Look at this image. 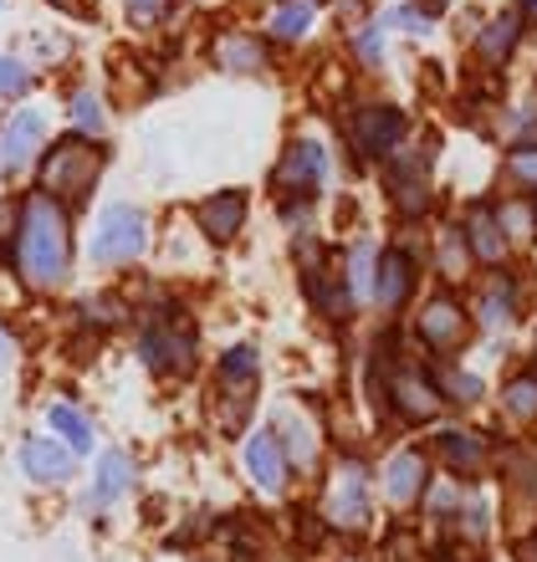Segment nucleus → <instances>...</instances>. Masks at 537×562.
I'll use <instances>...</instances> for the list:
<instances>
[{"instance_id": "1", "label": "nucleus", "mask_w": 537, "mask_h": 562, "mask_svg": "<svg viewBox=\"0 0 537 562\" xmlns=\"http://www.w3.org/2000/svg\"><path fill=\"white\" fill-rule=\"evenodd\" d=\"M11 261L31 292H57L72 277V215L52 194H26L21 200V225L11 240Z\"/></svg>"}, {"instance_id": "2", "label": "nucleus", "mask_w": 537, "mask_h": 562, "mask_svg": "<svg viewBox=\"0 0 537 562\" xmlns=\"http://www.w3.org/2000/svg\"><path fill=\"white\" fill-rule=\"evenodd\" d=\"M138 358L154 379L165 384H184L200 363V327H194L190 307L179 302H154L144 307V323H138Z\"/></svg>"}, {"instance_id": "3", "label": "nucleus", "mask_w": 537, "mask_h": 562, "mask_svg": "<svg viewBox=\"0 0 537 562\" xmlns=\"http://www.w3.org/2000/svg\"><path fill=\"white\" fill-rule=\"evenodd\" d=\"M317 517L333 537H369L373 532V471L358 450H338L323 481Z\"/></svg>"}, {"instance_id": "4", "label": "nucleus", "mask_w": 537, "mask_h": 562, "mask_svg": "<svg viewBox=\"0 0 537 562\" xmlns=\"http://www.w3.org/2000/svg\"><path fill=\"white\" fill-rule=\"evenodd\" d=\"M256 394H261V348L251 342H231L215 358V379H210V419L221 435H246L256 415Z\"/></svg>"}, {"instance_id": "5", "label": "nucleus", "mask_w": 537, "mask_h": 562, "mask_svg": "<svg viewBox=\"0 0 537 562\" xmlns=\"http://www.w3.org/2000/svg\"><path fill=\"white\" fill-rule=\"evenodd\" d=\"M108 169V154L103 144H92V138L72 134L52 144L42 154V194L61 200V205H82L92 190H98V175Z\"/></svg>"}, {"instance_id": "6", "label": "nucleus", "mask_w": 537, "mask_h": 562, "mask_svg": "<svg viewBox=\"0 0 537 562\" xmlns=\"http://www.w3.org/2000/svg\"><path fill=\"white\" fill-rule=\"evenodd\" d=\"M410 333H415V342L430 358H456L471 348V338H477V317L466 312V302L456 292H435L419 302Z\"/></svg>"}, {"instance_id": "7", "label": "nucleus", "mask_w": 537, "mask_h": 562, "mask_svg": "<svg viewBox=\"0 0 537 562\" xmlns=\"http://www.w3.org/2000/svg\"><path fill=\"white\" fill-rule=\"evenodd\" d=\"M144 251H149V215L138 205H108L88 240L92 267H134Z\"/></svg>"}, {"instance_id": "8", "label": "nucleus", "mask_w": 537, "mask_h": 562, "mask_svg": "<svg viewBox=\"0 0 537 562\" xmlns=\"http://www.w3.org/2000/svg\"><path fill=\"white\" fill-rule=\"evenodd\" d=\"M430 460L440 465L446 475L466 481V486H481L486 471L496 465V440L492 435H481V429H466V425H446L430 435Z\"/></svg>"}, {"instance_id": "9", "label": "nucleus", "mask_w": 537, "mask_h": 562, "mask_svg": "<svg viewBox=\"0 0 537 562\" xmlns=\"http://www.w3.org/2000/svg\"><path fill=\"white\" fill-rule=\"evenodd\" d=\"M240 471H246V481H251V491L261 502H287V491H292V460H287L271 425L240 435Z\"/></svg>"}, {"instance_id": "10", "label": "nucleus", "mask_w": 537, "mask_h": 562, "mask_svg": "<svg viewBox=\"0 0 537 562\" xmlns=\"http://www.w3.org/2000/svg\"><path fill=\"white\" fill-rule=\"evenodd\" d=\"M430 481H435L430 450H419V445H404V450H394V456L384 460V471H379L373 491L384 496V506L394 512V517H404V512H419V502H425Z\"/></svg>"}, {"instance_id": "11", "label": "nucleus", "mask_w": 537, "mask_h": 562, "mask_svg": "<svg viewBox=\"0 0 537 562\" xmlns=\"http://www.w3.org/2000/svg\"><path fill=\"white\" fill-rule=\"evenodd\" d=\"M419 292V256L404 251V246H384L379 261H373V307L384 312V317H400Z\"/></svg>"}, {"instance_id": "12", "label": "nucleus", "mask_w": 537, "mask_h": 562, "mask_svg": "<svg viewBox=\"0 0 537 562\" xmlns=\"http://www.w3.org/2000/svg\"><path fill=\"white\" fill-rule=\"evenodd\" d=\"M404 138V113L389 103H369L348 113V144L358 159H389L394 144Z\"/></svg>"}, {"instance_id": "13", "label": "nucleus", "mask_w": 537, "mask_h": 562, "mask_svg": "<svg viewBox=\"0 0 537 562\" xmlns=\"http://www.w3.org/2000/svg\"><path fill=\"white\" fill-rule=\"evenodd\" d=\"M384 179H389V200L400 215H425L430 210V154H389L384 164Z\"/></svg>"}, {"instance_id": "14", "label": "nucleus", "mask_w": 537, "mask_h": 562, "mask_svg": "<svg viewBox=\"0 0 537 562\" xmlns=\"http://www.w3.org/2000/svg\"><path fill=\"white\" fill-rule=\"evenodd\" d=\"M15 460H21V471H26L31 486H67L77 475V456L57 435H26L21 450H15Z\"/></svg>"}, {"instance_id": "15", "label": "nucleus", "mask_w": 537, "mask_h": 562, "mask_svg": "<svg viewBox=\"0 0 537 562\" xmlns=\"http://www.w3.org/2000/svg\"><path fill=\"white\" fill-rule=\"evenodd\" d=\"M42 144H46V113H36V108L11 113L5 128H0V169H5V175L26 169V164L42 154Z\"/></svg>"}, {"instance_id": "16", "label": "nucleus", "mask_w": 537, "mask_h": 562, "mask_svg": "<svg viewBox=\"0 0 537 562\" xmlns=\"http://www.w3.org/2000/svg\"><path fill=\"white\" fill-rule=\"evenodd\" d=\"M138 481V465L128 450H103L98 465H92V486H88V506L92 512H108V506H119Z\"/></svg>"}, {"instance_id": "17", "label": "nucleus", "mask_w": 537, "mask_h": 562, "mask_svg": "<svg viewBox=\"0 0 537 562\" xmlns=\"http://www.w3.org/2000/svg\"><path fill=\"white\" fill-rule=\"evenodd\" d=\"M323 169H328V159H323V148L313 144V138H292L287 144V154H282V164H277V190H287V194H307L323 184Z\"/></svg>"}, {"instance_id": "18", "label": "nucleus", "mask_w": 537, "mask_h": 562, "mask_svg": "<svg viewBox=\"0 0 537 562\" xmlns=\"http://www.w3.org/2000/svg\"><path fill=\"white\" fill-rule=\"evenodd\" d=\"M194 225H200V236L210 246H231L240 236V225H246V194L221 190V194H210V200H200L194 205Z\"/></svg>"}, {"instance_id": "19", "label": "nucleus", "mask_w": 537, "mask_h": 562, "mask_svg": "<svg viewBox=\"0 0 537 562\" xmlns=\"http://www.w3.org/2000/svg\"><path fill=\"white\" fill-rule=\"evenodd\" d=\"M471 317H477L481 327H512L517 323V317H523V286H517V277H512V271H492V277L481 281Z\"/></svg>"}, {"instance_id": "20", "label": "nucleus", "mask_w": 537, "mask_h": 562, "mask_svg": "<svg viewBox=\"0 0 537 562\" xmlns=\"http://www.w3.org/2000/svg\"><path fill=\"white\" fill-rule=\"evenodd\" d=\"M271 429H277V440H282L287 460H292V475H313L317 460H323V429L313 425V419L302 415H277L271 419Z\"/></svg>"}, {"instance_id": "21", "label": "nucleus", "mask_w": 537, "mask_h": 562, "mask_svg": "<svg viewBox=\"0 0 537 562\" xmlns=\"http://www.w3.org/2000/svg\"><path fill=\"white\" fill-rule=\"evenodd\" d=\"M466 246H471V256H477L481 267H502L507 261V236H502V225H496V205H471L466 210Z\"/></svg>"}, {"instance_id": "22", "label": "nucleus", "mask_w": 537, "mask_h": 562, "mask_svg": "<svg viewBox=\"0 0 537 562\" xmlns=\"http://www.w3.org/2000/svg\"><path fill=\"white\" fill-rule=\"evenodd\" d=\"M496 409H502V419H512V425L537 429V358L502 379V389H496Z\"/></svg>"}, {"instance_id": "23", "label": "nucleus", "mask_w": 537, "mask_h": 562, "mask_svg": "<svg viewBox=\"0 0 537 562\" xmlns=\"http://www.w3.org/2000/svg\"><path fill=\"white\" fill-rule=\"evenodd\" d=\"M496 475L507 486L512 502H523L537 512V445H507L496 450Z\"/></svg>"}, {"instance_id": "24", "label": "nucleus", "mask_w": 537, "mask_h": 562, "mask_svg": "<svg viewBox=\"0 0 537 562\" xmlns=\"http://www.w3.org/2000/svg\"><path fill=\"white\" fill-rule=\"evenodd\" d=\"M430 363V379L435 389H440V400H446V409L456 404V409H477L481 400H486V384H481V373L461 369L456 358H425Z\"/></svg>"}, {"instance_id": "25", "label": "nucleus", "mask_w": 537, "mask_h": 562, "mask_svg": "<svg viewBox=\"0 0 537 562\" xmlns=\"http://www.w3.org/2000/svg\"><path fill=\"white\" fill-rule=\"evenodd\" d=\"M523 11H502L486 21V31H477V57L486 61V67H507V57L517 52V42H523Z\"/></svg>"}, {"instance_id": "26", "label": "nucleus", "mask_w": 537, "mask_h": 562, "mask_svg": "<svg viewBox=\"0 0 537 562\" xmlns=\"http://www.w3.org/2000/svg\"><path fill=\"white\" fill-rule=\"evenodd\" d=\"M471 246H466V231L461 225H446L440 236H435V271H440V281H446V292H456L466 277H471Z\"/></svg>"}, {"instance_id": "27", "label": "nucleus", "mask_w": 537, "mask_h": 562, "mask_svg": "<svg viewBox=\"0 0 537 562\" xmlns=\"http://www.w3.org/2000/svg\"><path fill=\"white\" fill-rule=\"evenodd\" d=\"M46 425H52V435H57L72 456H88L92 445H98V429H92V419L77 409V404L57 400V404H46Z\"/></svg>"}, {"instance_id": "28", "label": "nucleus", "mask_w": 537, "mask_h": 562, "mask_svg": "<svg viewBox=\"0 0 537 562\" xmlns=\"http://www.w3.org/2000/svg\"><path fill=\"white\" fill-rule=\"evenodd\" d=\"M450 537H461L471 552L486 548V537H492V502H486V491L471 486V496H466L461 517L450 521Z\"/></svg>"}, {"instance_id": "29", "label": "nucleus", "mask_w": 537, "mask_h": 562, "mask_svg": "<svg viewBox=\"0 0 537 562\" xmlns=\"http://www.w3.org/2000/svg\"><path fill=\"white\" fill-rule=\"evenodd\" d=\"M215 61L225 72H267V46L261 36H246V31H231L215 42Z\"/></svg>"}, {"instance_id": "30", "label": "nucleus", "mask_w": 537, "mask_h": 562, "mask_svg": "<svg viewBox=\"0 0 537 562\" xmlns=\"http://www.w3.org/2000/svg\"><path fill=\"white\" fill-rule=\"evenodd\" d=\"M496 225H502L507 246H533L537 240V205H527V200H502V205H496Z\"/></svg>"}, {"instance_id": "31", "label": "nucleus", "mask_w": 537, "mask_h": 562, "mask_svg": "<svg viewBox=\"0 0 537 562\" xmlns=\"http://www.w3.org/2000/svg\"><path fill=\"white\" fill-rule=\"evenodd\" d=\"M317 15V0H282V11L271 15V36L277 42H302Z\"/></svg>"}, {"instance_id": "32", "label": "nucleus", "mask_w": 537, "mask_h": 562, "mask_svg": "<svg viewBox=\"0 0 537 562\" xmlns=\"http://www.w3.org/2000/svg\"><path fill=\"white\" fill-rule=\"evenodd\" d=\"M379 558L384 562H425V537L410 527V521H394L379 542Z\"/></svg>"}, {"instance_id": "33", "label": "nucleus", "mask_w": 537, "mask_h": 562, "mask_svg": "<svg viewBox=\"0 0 537 562\" xmlns=\"http://www.w3.org/2000/svg\"><path fill=\"white\" fill-rule=\"evenodd\" d=\"M507 184L512 190H537V144H517L507 154Z\"/></svg>"}, {"instance_id": "34", "label": "nucleus", "mask_w": 537, "mask_h": 562, "mask_svg": "<svg viewBox=\"0 0 537 562\" xmlns=\"http://www.w3.org/2000/svg\"><path fill=\"white\" fill-rule=\"evenodd\" d=\"M77 317H82L88 327H113V323L128 317V307H123L119 296H88V302L77 307Z\"/></svg>"}, {"instance_id": "35", "label": "nucleus", "mask_w": 537, "mask_h": 562, "mask_svg": "<svg viewBox=\"0 0 537 562\" xmlns=\"http://www.w3.org/2000/svg\"><path fill=\"white\" fill-rule=\"evenodd\" d=\"M72 123L82 128V134H103L108 113H103V103H98V92H77L72 98Z\"/></svg>"}, {"instance_id": "36", "label": "nucleus", "mask_w": 537, "mask_h": 562, "mask_svg": "<svg viewBox=\"0 0 537 562\" xmlns=\"http://www.w3.org/2000/svg\"><path fill=\"white\" fill-rule=\"evenodd\" d=\"M31 88V67L15 57H0V98H21Z\"/></svg>"}, {"instance_id": "37", "label": "nucleus", "mask_w": 537, "mask_h": 562, "mask_svg": "<svg viewBox=\"0 0 537 562\" xmlns=\"http://www.w3.org/2000/svg\"><path fill=\"white\" fill-rule=\"evenodd\" d=\"M165 5H169V0H128V15H134L138 26H149V21H159V15H165Z\"/></svg>"}, {"instance_id": "38", "label": "nucleus", "mask_w": 537, "mask_h": 562, "mask_svg": "<svg viewBox=\"0 0 537 562\" xmlns=\"http://www.w3.org/2000/svg\"><path fill=\"white\" fill-rule=\"evenodd\" d=\"M358 52H363V61L384 57V46H379V26H358Z\"/></svg>"}, {"instance_id": "39", "label": "nucleus", "mask_w": 537, "mask_h": 562, "mask_svg": "<svg viewBox=\"0 0 537 562\" xmlns=\"http://www.w3.org/2000/svg\"><path fill=\"white\" fill-rule=\"evenodd\" d=\"M512 552H517V562H537V521L527 527L523 537H517V548H512Z\"/></svg>"}, {"instance_id": "40", "label": "nucleus", "mask_w": 537, "mask_h": 562, "mask_svg": "<svg viewBox=\"0 0 537 562\" xmlns=\"http://www.w3.org/2000/svg\"><path fill=\"white\" fill-rule=\"evenodd\" d=\"M52 5L67 15H92V0H52Z\"/></svg>"}, {"instance_id": "41", "label": "nucleus", "mask_w": 537, "mask_h": 562, "mask_svg": "<svg viewBox=\"0 0 537 562\" xmlns=\"http://www.w3.org/2000/svg\"><path fill=\"white\" fill-rule=\"evenodd\" d=\"M358 15H363V0H344V5H338V21H348V26H354Z\"/></svg>"}, {"instance_id": "42", "label": "nucleus", "mask_w": 537, "mask_h": 562, "mask_svg": "<svg viewBox=\"0 0 537 562\" xmlns=\"http://www.w3.org/2000/svg\"><path fill=\"white\" fill-rule=\"evenodd\" d=\"M415 11H425V15H440V11H450V0H415Z\"/></svg>"}, {"instance_id": "43", "label": "nucleus", "mask_w": 537, "mask_h": 562, "mask_svg": "<svg viewBox=\"0 0 537 562\" xmlns=\"http://www.w3.org/2000/svg\"><path fill=\"white\" fill-rule=\"evenodd\" d=\"M5 363H11V333L0 327V369H5Z\"/></svg>"}, {"instance_id": "44", "label": "nucleus", "mask_w": 537, "mask_h": 562, "mask_svg": "<svg viewBox=\"0 0 537 562\" xmlns=\"http://www.w3.org/2000/svg\"><path fill=\"white\" fill-rule=\"evenodd\" d=\"M517 11H523V21H533L537 26V0H517Z\"/></svg>"}]
</instances>
